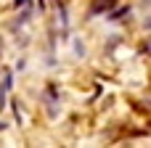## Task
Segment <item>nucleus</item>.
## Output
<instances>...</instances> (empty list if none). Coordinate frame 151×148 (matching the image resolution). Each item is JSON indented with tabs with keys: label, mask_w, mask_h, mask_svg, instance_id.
<instances>
[{
	"label": "nucleus",
	"mask_w": 151,
	"mask_h": 148,
	"mask_svg": "<svg viewBox=\"0 0 151 148\" xmlns=\"http://www.w3.org/2000/svg\"><path fill=\"white\" fill-rule=\"evenodd\" d=\"M146 53H151V40H149V42H146Z\"/></svg>",
	"instance_id": "nucleus-1"
}]
</instances>
